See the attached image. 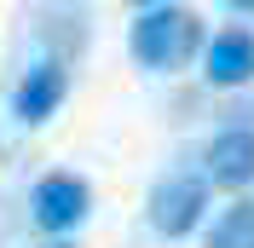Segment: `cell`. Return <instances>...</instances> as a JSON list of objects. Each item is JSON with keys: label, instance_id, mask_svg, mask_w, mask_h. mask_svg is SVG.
<instances>
[{"label": "cell", "instance_id": "1", "mask_svg": "<svg viewBox=\"0 0 254 248\" xmlns=\"http://www.w3.org/2000/svg\"><path fill=\"white\" fill-rule=\"evenodd\" d=\"M202 52V23L185 6H144L133 23V58L144 69H185Z\"/></svg>", "mask_w": 254, "mask_h": 248}, {"label": "cell", "instance_id": "2", "mask_svg": "<svg viewBox=\"0 0 254 248\" xmlns=\"http://www.w3.org/2000/svg\"><path fill=\"white\" fill-rule=\"evenodd\" d=\"M202 208H208V185L190 179V173H168V179H156V190H150V225H156L162 237L196 231Z\"/></svg>", "mask_w": 254, "mask_h": 248}, {"label": "cell", "instance_id": "3", "mask_svg": "<svg viewBox=\"0 0 254 248\" xmlns=\"http://www.w3.org/2000/svg\"><path fill=\"white\" fill-rule=\"evenodd\" d=\"M87 202H93L87 179H75V173H47V179L35 185V225H41V231H75L81 219H87Z\"/></svg>", "mask_w": 254, "mask_h": 248}, {"label": "cell", "instance_id": "4", "mask_svg": "<svg viewBox=\"0 0 254 248\" xmlns=\"http://www.w3.org/2000/svg\"><path fill=\"white\" fill-rule=\"evenodd\" d=\"M64 93H69V69H64L58 58H41V63H29V75L17 81V93H12V116H17L23 127H41L52 110L64 104Z\"/></svg>", "mask_w": 254, "mask_h": 248}, {"label": "cell", "instance_id": "5", "mask_svg": "<svg viewBox=\"0 0 254 248\" xmlns=\"http://www.w3.org/2000/svg\"><path fill=\"white\" fill-rule=\"evenodd\" d=\"M202 75L214 87H243L254 81V35L249 29H225L202 47Z\"/></svg>", "mask_w": 254, "mask_h": 248}, {"label": "cell", "instance_id": "6", "mask_svg": "<svg viewBox=\"0 0 254 248\" xmlns=\"http://www.w3.org/2000/svg\"><path fill=\"white\" fill-rule=\"evenodd\" d=\"M202 168H208L214 185H249V179H254V133H249V127L220 133V139L208 144Z\"/></svg>", "mask_w": 254, "mask_h": 248}, {"label": "cell", "instance_id": "7", "mask_svg": "<svg viewBox=\"0 0 254 248\" xmlns=\"http://www.w3.org/2000/svg\"><path fill=\"white\" fill-rule=\"evenodd\" d=\"M208 248H254V202H231V208L214 219Z\"/></svg>", "mask_w": 254, "mask_h": 248}, {"label": "cell", "instance_id": "8", "mask_svg": "<svg viewBox=\"0 0 254 248\" xmlns=\"http://www.w3.org/2000/svg\"><path fill=\"white\" fill-rule=\"evenodd\" d=\"M52 248H64V243H52Z\"/></svg>", "mask_w": 254, "mask_h": 248}]
</instances>
